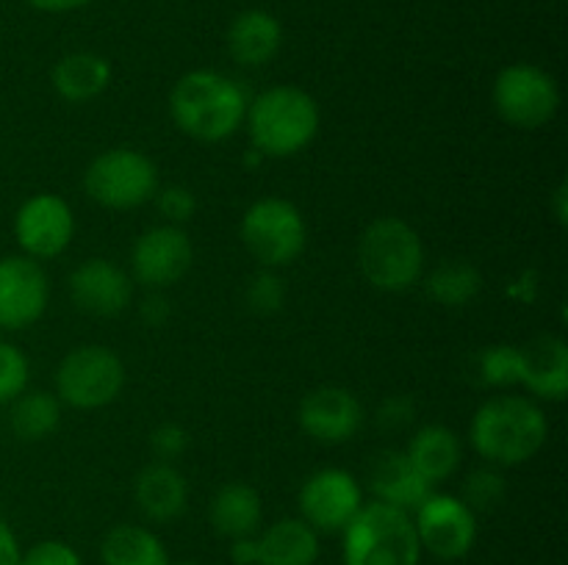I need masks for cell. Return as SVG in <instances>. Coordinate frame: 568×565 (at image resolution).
<instances>
[{
    "label": "cell",
    "mask_w": 568,
    "mask_h": 565,
    "mask_svg": "<svg viewBox=\"0 0 568 565\" xmlns=\"http://www.w3.org/2000/svg\"><path fill=\"white\" fill-rule=\"evenodd\" d=\"M242 83L216 70H192L170 92V116L178 131L197 142H225L247 114Z\"/></svg>",
    "instance_id": "6da1fadb"
},
{
    "label": "cell",
    "mask_w": 568,
    "mask_h": 565,
    "mask_svg": "<svg viewBox=\"0 0 568 565\" xmlns=\"http://www.w3.org/2000/svg\"><path fill=\"white\" fill-rule=\"evenodd\" d=\"M549 435V421L532 399L503 393L475 410L469 441L491 465H521L536 458Z\"/></svg>",
    "instance_id": "7a4b0ae2"
},
{
    "label": "cell",
    "mask_w": 568,
    "mask_h": 565,
    "mask_svg": "<svg viewBox=\"0 0 568 565\" xmlns=\"http://www.w3.org/2000/svg\"><path fill=\"white\" fill-rule=\"evenodd\" d=\"M250 144L261 158H292L303 153L320 133V105L305 89L283 83L247 103Z\"/></svg>",
    "instance_id": "3957f363"
},
{
    "label": "cell",
    "mask_w": 568,
    "mask_h": 565,
    "mask_svg": "<svg viewBox=\"0 0 568 565\" xmlns=\"http://www.w3.org/2000/svg\"><path fill=\"white\" fill-rule=\"evenodd\" d=\"M358 269L377 291H408L425 275V244L405 219L381 216L361 233Z\"/></svg>",
    "instance_id": "277c9868"
},
{
    "label": "cell",
    "mask_w": 568,
    "mask_h": 565,
    "mask_svg": "<svg viewBox=\"0 0 568 565\" xmlns=\"http://www.w3.org/2000/svg\"><path fill=\"white\" fill-rule=\"evenodd\" d=\"M344 565H419L422 543L414 515L369 502L344 526Z\"/></svg>",
    "instance_id": "5b68a950"
},
{
    "label": "cell",
    "mask_w": 568,
    "mask_h": 565,
    "mask_svg": "<svg viewBox=\"0 0 568 565\" xmlns=\"http://www.w3.org/2000/svg\"><path fill=\"white\" fill-rule=\"evenodd\" d=\"M242 242L264 269H283L303 255L308 242L303 210L283 197H264L242 216Z\"/></svg>",
    "instance_id": "8992f818"
},
{
    "label": "cell",
    "mask_w": 568,
    "mask_h": 565,
    "mask_svg": "<svg viewBox=\"0 0 568 565\" xmlns=\"http://www.w3.org/2000/svg\"><path fill=\"white\" fill-rule=\"evenodd\" d=\"M89 199L111 210L139 208L159 192V170L144 153L133 147H114L100 153L83 172Z\"/></svg>",
    "instance_id": "52a82bcc"
},
{
    "label": "cell",
    "mask_w": 568,
    "mask_h": 565,
    "mask_svg": "<svg viewBox=\"0 0 568 565\" xmlns=\"http://www.w3.org/2000/svg\"><path fill=\"white\" fill-rule=\"evenodd\" d=\"M125 363L100 343L75 347L55 369L59 402L78 410H98L114 402L125 388Z\"/></svg>",
    "instance_id": "ba28073f"
},
{
    "label": "cell",
    "mask_w": 568,
    "mask_h": 565,
    "mask_svg": "<svg viewBox=\"0 0 568 565\" xmlns=\"http://www.w3.org/2000/svg\"><path fill=\"white\" fill-rule=\"evenodd\" d=\"M491 100L497 114L508 125L536 131L558 114L560 89L547 70L519 61L499 72L491 89Z\"/></svg>",
    "instance_id": "9c48e42d"
},
{
    "label": "cell",
    "mask_w": 568,
    "mask_h": 565,
    "mask_svg": "<svg viewBox=\"0 0 568 565\" xmlns=\"http://www.w3.org/2000/svg\"><path fill=\"white\" fill-rule=\"evenodd\" d=\"M414 513L422 552L438 559H460L471 552L477 541V513L464 499L433 491Z\"/></svg>",
    "instance_id": "30bf717a"
},
{
    "label": "cell",
    "mask_w": 568,
    "mask_h": 565,
    "mask_svg": "<svg viewBox=\"0 0 568 565\" xmlns=\"http://www.w3.org/2000/svg\"><path fill=\"white\" fill-rule=\"evenodd\" d=\"M72 236H75V214L59 194H33L17 208L14 238L28 258H55L70 247Z\"/></svg>",
    "instance_id": "8fae6325"
},
{
    "label": "cell",
    "mask_w": 568,
    "mask_h": 565,
    "mask_svg": "<svg viewBox=\"0 0 568 565\" xmlns=\"http://www.w3.org/2000/svg\"><path fill=\"white\" fill-rule=\"evenodd\" d=\"M194 247L181 225H159L136 238L131 253V271L150 291H161L186 277L192 269Z\"/></svg>",
    "instance_id": "7c38bea8"
},
{
    "label": "cell",
    "mask_w": 568,
    "mask_h": 565,
    "mask_svg": "<svg viewBox=\"0 0 568 565\" xmlns=\"http://www.w3.org/2000/svg\"><path fill=\"white\" fill-rule=\"evenodd\" d=\"M300 518L316 532H342L364 507L361 482L344 469L314 471L300 487Z\"/></svg>",
    "instance_id": "4fadbf2b"
},
{
    "label": "cell",
    "mask_w": 568,
    "mask_h": 565,
    "mask_svg": "<svg viewBox=\"0 0 568 565\" xmlns=\"http://www.w3.org/2000/svg\"><path fill=\"white\" fill-rule=\"evenodd\" d=\"M50 302V280L42 264L28 255L0 258V330L37 325Z\"/></svg>",
    "instance_id": "5bb4252c"
},
{
    "label": "cell",
    "mask_w": 568,
    "mask_h": 565,
    "mask_svg": "<svg viewBox=\"0 0 568 565\" xmlns=\"http://www.w3.org/2000/svg\"><path fill=\"white\" fill-rule=\"evenodd\" d=\"M297 419L305 435L314 438L316 443L338 446L358 435L361 424H364V408L347 388L322 386L300 402Z\"/></svg>",
    "instance_id": "9a60e30c"
},
{
    "label": "cell",
    "mask_w": 568,
    "mask_h": 565,
    "mask_svg": "<svg viewBox=\"0 0 568 565\" xmlns=\"http://www.w3.org/2000/svg\"><path fill=\"white\" fill-rule=\"evenodd\" d=\"M133 282L116 264L105 258H89L70 275V299L78 310L98 319L122 314L131 305Z\"/></svg>",
    "instance_id": "2e32d148"
},
{
    "label": "cell",
    "mask_w": 568,
    "mask_h": 565,
    "mask_svg": "<svg viewBox=\"0 0 568 565\" xmlns=\"http://www.w3.org/2000/svg\"><path fill=\"white\" fill-rule=\"evenodd\" d=\"M519 382L536 397L560 402L568 393V347L558 336H538L519 347Z\"/></svg>",
    "instance_id": "e0dca14e"
},
{
    "label": "cell",
    "mask_w": 568,
    "mask_h": 565,
    "mask_svg": "<svg viewBox=\"0 0 568 565\" xmlns=\"http://www.w3.org/2000/svg\"><path fill=\"white\" fill-rule=\"evenodd\" d=\"M227 53L242 66H264L283 44V25L264 9H247L227 25Z\"/></svg>",
    "instance_id": "ac0fdd59"
},
{
    "label": "cell",
    "mask_w": 568,
    "mask_h": 565,
    "mask_svg": "<svg viewBox=\"0 0 568 565\" xmlns=\"http://www.w3.org/2000/svg\"><path fill=\"white\" fill-rule=\"evenodd\" d=\"M369 487L375 502L414 513L433 493V485L410 465L405 452H383L369 469Z\"/></svg>",
    "instance_id": "d6986e66"
},
{
    "label": "cell",
    "mask_w": 568,
    "mask_h": 565,
    "mask_svg": "<svg viewBox=\"0 0 568 565\" xmlns=\"http://www.w3.org/2000/svg\"><path fill=\"white\" fill-rule=\"evenodd\" d=\"M133 499L150 521H175L189 502L186 476L172 463L155 460L139 471Z\"/></svg>",
    "instance_id": "ffe728a7"
},
{
    "label": "cell",
    "mask_w": 568,
    "mask_h": 565,
    "mask_svg": "<svg viewBox=\"0 0 568 565\" xmlns=\"http://www.w3.org/2000/svg\"><path fill=\"white\" fill-rule=\"evenodd\" d=\"M405 458L430 485H438L458 471L464 449H460V438L455 435V430L444 424H425L408 441Z\"/></svg>",
    "instance_id": "44dd1931"
},
{
    "label": "cell",
    "mask_w": 568,
    "mask_h": 565,
    "mask_svg": "<svg viewBox=\"0 0 568 565\" xmlns=\"http://www.w3.org/2000/svg\"><path fill=\"white\" fill-rule=\"evenodd\" d=\"M320 532L303 518H281L258 537V565H314Z\"/></svg>",
    "instance_id": "7402d4cb"
},
{
    "label": "cell",
    "mask_w": 568,
    "mask_h": 565,
    "mask_svg": "<svg viewBox=\"0 0 568 565\" xmlns=\"http://www.w3.org/2000/svg\"><path fill=\"white\" fill-rule=\"evenodd\" d=\"M50 81L67 103H89L109 89L111 64L103 55L78 50V53H67L64 59L55 61Z\"/></svg>",
    "instance_id": "603a6c76"
},
{
    "label": "cell",
    "mask_w": 568,
    "mask_h": 565,
    "mask_svg": "<svg viewBox=\"0 0 568 565\" xmlns=\"http://www.w3.org/2000/svg\"><path fill=\"white\" fill-rule=\"evenodd\" d=\"M264 507L261 496L247 482H227L214 493L209 504V521L220 535L225 537H250L261 526Z\"/></svg>",
    "instance_id": "cb8c5ba5"
},
{
    "label": "cell",
    "mask_w": 568,
    "mask_h": 565,
    "mask_svg": "<svg viewBox=\"0 0 568 565\" xmlns=\"http://www.w3.org/2000/svg\"><path fill=\"white\" fill-rule=\"evenodd\" d=\"M103 565H170V554L155 532L136 524H120L100 543Z\"/></svg>",
    "instance_id": "d4e9b609"
},
{
    "label": "cell",
    "mask_w": 568,
    "mask_h": 565,
    "mask_svg": "<svg viewBox=\"0 0 568 565\" xmlns=\"http://www.w3.org/2000/svg\"><path fill=\"white\" fill-rule=\"evenodd\" d=\"M11 430L20 441H42L61 424L59 397L48 391H22L11 402Z\"/></svg>",
    "instance_id": "484cf974"
},
{
    "label": "cell",
    "mask_w": 568,
    "mask_h": 565,
    "mask_svg": "<svg viewBox=\"0 0 568 565\" xmlns=\"http://www.w3.org/2000/svg\"><path fill=\"white\" fill-rule=\"evenodd\" d=\"M480 271L471 264H464V260H449V264L436 266L425 280L427 297L436 299L444 308H464V305H469L480 294Z\"/></svg>",
    "instance_id": "4316f807"
},
{
    "label": "cell",
    "mask_w": 568,
    "mask_h": 565,
    "mask_svg": "<svg viewBox=\"0 0 568 565\" xmlns=\"http://www.w3.org/2000/svg\"><path fill=\"white\" fill-rule=\"evenodd\" d=\"M31 366L26 352L9 341H0V404H11L28 388Z\"/></svg>",
    "instance_id": "83f0119b"
},
{
    "label": "cell",
    "mask_w": 568,
    "mask_h": 565,
    "mask_svg": "<svg viewBox=\"0 0 568 565\" xmlns=\"http://www.w3.org/2000/svg\"><path fill=\"white\" fill-rule=\"evenodd\" d=\"M480 377L488 386H516L519 382V347H488L480 352Z\"/></svg>",
    "instance_id": "f1b7e54d"
},
{
    "label": "cell",
    "mask_w": 568,
    "mask_h": 565,
    "mask_svg": "<svg viewBox=\"0 0 568 565\" xmlns=\"http://www.w3.org/2000/svg\"><path fill=\"white\" fill-rule=\"evenodd\" d=\"M505 499V476L497 474L494 469L475 471V474L466 480V496L464 502L469 504L471 510H491L497 507Z\"/></svg>",
    "instance_id": "f546056e"
},
{
    "label": "cell",
    "mask_w": 568,
    "mask_h": 565,
    "mask_svg": "<svg viewBox=\"0 0 568 565\" xmlns=\"http://www.w3.org/2000/svg\"><path fill=\"white\" fill-rule=\"evenodd\" d=\"M283 280H277L272 275V269H266L264 275L253 277L247 286V305L255 310V314H275V310L283 308Z\"/></svg>",
    "instance_id": "4dcf8cb0"
},
{
    "label": "cell",
    "mask_w": 568,
    "mask_h": 565,
    "mask_svg": "<svg viewBox=\"0 0 568 565\" xmlns=\"http://www.w3.org/2000/svg\"><path fill=\"white\" fill-rule=\"evenodd\" d=\"M20 565H83L81 554L64 541H39L28 552H22Z\"/></svg>",
    "instance_id": "1f68e13d"
},
{
    "label": "cell",
    "mask_w": 568,
    "mask_h": 565,
    "mask_svg": "<svg viewBox=\"0 0 568 565\" xmlns=\"http://www.w3.org/2000/svg\"><path fill=\"white\" fill-rule=\"evenodd\" d=\"M155 205H159L161 216H166V225H181L194 216V194L186 186H166L155 192Z\"/></svg>",
    "instance_id": "d6a6232c"
},
{
    "label": "cell",
    "mask_w": 568,
    "mask_h": 565,
    "mask_svg": "<svg viewBox=\"0 0 568 565\" xmlns=\"http://www.w3.org/2000/svg\"><path fill=\"white\" fill-rule=\"evenodd\" d=\"M150 446H153L155 458L164 460V463H172L175 458H181L189 446V435L181 424H161L155 427L153 435H150Z\"/></svg>",
    "instance_id": "836d02e7"
},
{
    "label": "cell",
    "mask_w": 568,
    "mask_h": 565,
    "mask_svg": "<svg viewBox=\"0 0 568 565\" xmlns=\"http://www.w3.org/2000/svg\"><path fill=\"white\" fill-rule=\"evenodd\" d=\"M233 565H258V537H233L231 541Z\"/></svg>",
    "instance_id": "e575fe53"
},
{
    "label": "cell",
    "mask_w": 568,
    "mask_h": 565,
    "mask_svg": "<svg viewBox=\"0 0 568 565\" xmlns=\"http://www.w3.org/2000/svg\"><path fill=\"white\" fill-rule=\"evenodd\" d=\"M22 548L11 526L0 518V565H20Z\"/></svg>",
    "instance_id": "d590c367"
},
{
    "label": "cell",
    "mask_w": 568,
    "mask_h": 565,
    "mask_svg": "<svg viewBox=\"0 0 568 565\" xmlns=\"http://www.w3.org/2000/svg\"><path fill=\"white\" fill-rule=\"evenodd\" d=\"M37 11H44V14H67V11H78L83 6L94 3V0H28Z\"/></svg>",
    "instance_id": "8d00e7d4"
},
{
    "label": "cell",
    "mask_w": 568,
    "mask_h": 565,
    "mask_svg": "<svg viewBox=\"0 0 568 565\" xmlns=\"http://www.w3.org/2000/svg\"><path fill=\"white\" fill-rule=\"evenodd\" d=\"M166 314H170V308H166V302L161 299V294H153V297H148L142 302V316L150 325H161V321L166 319Z\"/></svg>",
    "instance_id": "74e56055"
},
{
    "label": "cell",
    "mask_w": 568,
    "mask_h": 565,
    "mask_svg": "<svg viewBox=\"0 0 568 565\" xmlns=\"http://www.w3.org/2000/svg\"><path fill=\"white\" fill-rule=\"evenodd\" d=\"M566 192H568V186H566V181H564L558 186V192L552 194V197H555V216H558L560 225H566V216H568V208H566V197H568V194Z\"/></svg>",
    "instance_id": "f35d334b"
},
{
    "label": "cell",
    "mask_w": 568,
    "mask_h": 565,
    "mask_svg": "<svg viewBox=\"0 0 568 565\" xmlns=\"http://www.w3.org/2000/svg\"><path fill=\"white\" fill-rule=\"evenodd\" d=\"M175 565H200V563H192V559H183V563H175Z\"/></svg>",
    "instance_id": "ab89813d"
}]
</instances>
